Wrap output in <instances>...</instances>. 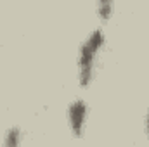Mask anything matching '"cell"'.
Returning a JSON list of instances; mask_svg holds the SVG:
<instances>
[{
	"label": "cell",
	"instance_id": "obj_4",
	"mask_svg": "<svg viewBox=\"0 0 149 147\" xmlns=\"http://www.w3.org/2000/svg\"><path fill=\"white\" fill-rule=\"evenodd\" d=\"M23 137H24L23 130H21L19 126H12V128H9V130L5 132L3 144H5V146H19V144L23 142Z\"/></svg>",
	"mask_w": 149,
	"mask_h": 147
},
{
	"label": "cell",
	"instance_id": "obj_3",
	"mask_svg": "<svg viewBox=\"0 0 149 147\" xmlns=\"http://www.w3.org/2000/svg\"><path fill=\"white\" fill-rule=\"evenodd\" d=\"M116 0H97V16L102 23H108L114 12Z\"/></svg>",
	"mask_w": 149,
	"mask_h": 147
},
{
	"label": "cell",
	"instance_id": "obj_1",
	"mask_svg": "<svg viewBox=\"0 0 149 147\" xmlns=\"http://www.w3.org/2000/svg\"><path fill=\"white\" fill-rule=\"evenodd\" d=\"M104 45H106V35L101 28L94 30L80 45L76 68H78V85L81 88H88L92 85Z\"/></svg>",
	"mask_w": 149,
	"mask_h": 147
},
{
	"label": "cell",
	"instance_id": "obj_5",
	"mask_svg": "<svg viewBox=\"0 0 149 147\" xmlns=\"http://www.w3.org/2000/svg\"><path fill=\"white\" fill-rule=\"evenodd\" d=\"M146 137L149 140V107H148V112H146Z\"/></svg>",
	"mask_w": 149,
	"mask_h": 147
},
{
	"label": "cell",
	"instance_id": "obj_2",
	"mask_svg": "<svg viewBox=\"0 0 149 147\" xmlns=\"http://www.w3.org/2000/svg\"><path fill=\"white\" fill-rule=\"evenodd\" d=\"M87 116H88V104L83 99H74L68 106V125L74 139H81L87 126Z\"/></svg>",
	"mask_w": 149,
	"mask_h": 147
}]
</instances>
